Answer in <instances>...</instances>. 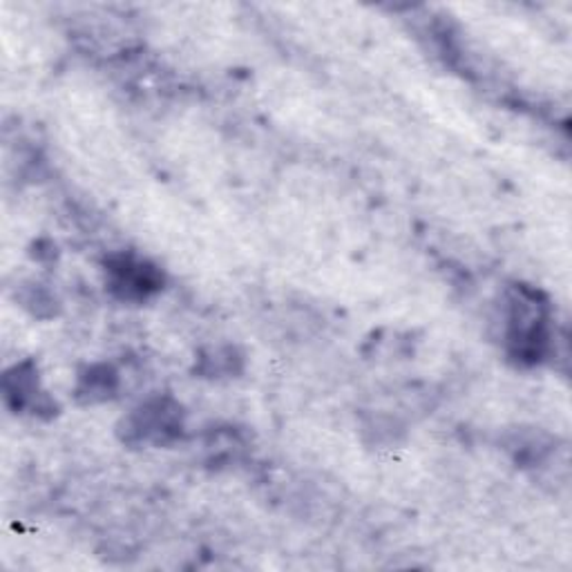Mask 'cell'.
<instances>
[{
	"label": "cell",
	"instance_id": "3957f363",
	"mask_svg": "<svg viewBox=\"0 0 572 572\" xmlns=\"http://www.w3.org/2000/svg\"><path fill=\"white\" fill-rule=\"evenodd\" d=\"M112 289H117L123 298H145L148 293L159 289V275L141 262L121 260L110 267Z\"/></svg>",
	"mask_w": 572,
	"mask_h": 572
},
{
	"label": "cell",
	"instance_id": "6da1fadb",
	"mask_svg": "<svg viewBox=\"0 0 572 572\" xmlns=\"http://www.w3.org/2000/svg\"><path fill=\"white\" fill-rule=\"evenodd\" d=\"M550 340L548 309L536 300V293L519 289L510 304V344L521 360H539Z\"/></svg>",
	"mask_w": 572,
	"mask_h": 572
},
{
	"label": "cell",
	"instance_id": "7a4b0ae2",
	"mask_svg": "<svg viewBox=\"0 0 572 572\" xmlns=\"http://www.w3.org/2000/svg\"><path fill=\"white\" fill-rule=\"evenodd\" d=\"M130 423L132 425L128 428V432H132L141 441H154V443L168 441L179 430L177 410H168L163 401L141 408L139 412L132 414Z\"/></svg>",
	"mask_w": 572,
	"mask_h": 572
}]
</instances>
